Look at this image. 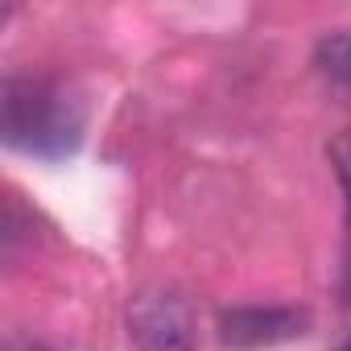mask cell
Segmentation results:
<instances>
[{
    "label": "cell",
    "mask_w": 351,
    "mask_h": 351,
    "mask_svg": "<svg viewBox=\"0 0 351 351\" xmlns=\"http://www.w3.org/2000/svg\"><path fill=\"white\" fill-rule=\"evenodd\" d=\"M0 136L9 149L58 161L83 141V104L46 75H9L0 87Z\"/></svg>",
    "instance_id": "1"
},
{
    "label": "cell",
    "mask_w": 351,
    "mask_h": 351,
    "mask_svg": "<svg viewBox=\"0 0 351 351\" xmlns=\"http://www.w3.org/2000/svg\"><path fill=\"white\" fill-rule=\"evenodd\" d=\"M124 330L132 351H195L199 343V322L191 302L165 285H149L128 298Z\"/></svg>",
    "instance_id": "2"
},
{
    "label": "cell",
    "mask_w": 351,
    "mask_h": 351,
    "mask_svg": "<svg viewBox=\"0 0 351 351\" xmlns=\"http://www.w3.org/2000/svg\"><path fill=\"white\" fill-rule=\"evenodd\" d=\"M310 330V314L298 306H232L219 314V343L228 351H261L302 339Z\"/></svg>",
    "instance_id": "3"
},
{
    "label": "cell",
    "mask_w": 351,
    "mask_h": 351,
    "mask_svg": "<svg viewBox=\"0 0 351 351\" xmlns=\"http://www.w3.org/2000/svg\"><path fill=\"white\" fill-rule=\"evenodd\" d=\"M314 66H318V75H322L330 87L351 91V29L326 34V38L314 46Z\"/></svg>",
    "instance_id": "4"
},
{
    "label": "cell",
    "mask_w": 351,
    "mask_h": 351,
    "mask_svg": "<svg viewBox=\"0 0 351 351\" xmlns=\"http://www.w3.org/2000/svg\"><path fill=\"white\" fill-rule=\"evenodd\" d=\"M330 165H335V178H339V186H343V199H347V215H351V128L347 132H339L335 141H330Z\"/></svg>",
    "instance_id": "5"
},
{
    "label": "cell",
    "mask_w": 351,
    "mask_h": 351,
    "mask_svg": "<svg viewBox=\"0 0 351 351\" xmlns=\"http://www.w3.org/2000/svg\"><path fill=\"white\" fill-rule=\"evenodd\" d=\"M335 351H351V335H347V339H343V343H339Z\"/></svg>",
    "instance_id": "6"
}]
</instances>
